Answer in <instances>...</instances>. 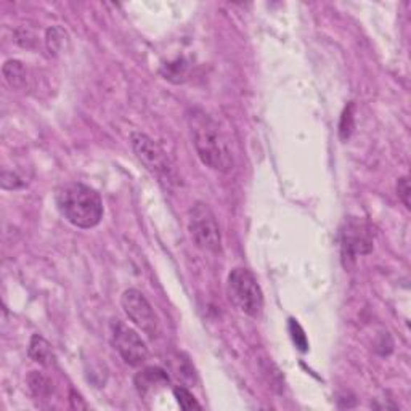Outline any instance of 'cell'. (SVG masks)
Here are the masks:
<instances>
[{
  "label": "cell",
  "mask_w": 411,
  "mask_h": 411,
  "mask_svg": "<svg viewBox=\"0 0 411 411\" xmlns=\"http://www.w3.org/2000/svg\"><path fill=\"white\" fill-rule=\"evenodd\" d=\"M190 127L201 162L217 172L232 171L235 164L232 146L217 120L204 111L195 109L190 116Z\"/></svg>",
  "instance_id": "cell-1"
},
{
  "label": "cell",
  "mask_w": 411,
  "mask_h": 411,
  "mask_svg": "<svg viewBox=\"0 0 411 411\" xmlns=\"http://www.w3.org/2000/svg\"><path fill=\"white\" fill-rule=\"evenodd\" d=\"M55 202L60 214L71 225L89 230L97 227L103 218V201L89 185L71 182L58 186Z\"/></svg>",
  "instance_id": "cell-2"
},
{
  "label": "cell",
  "mask_w": 411,
  "mask_h": 411,
  "mask_svg": "<svg viewBox=\"0 0 411 411\" xmlns=\"http://www.w3.org/2000/svg\"><path fill=\"white\" fill-rule=\"evenodd\" d=\"M227 294L241 314L257 319L264 309V293L257 283L254 273L244 267H237L230 272L227 279Z\"/></svg>",
  "instance_id": "cell-3"
},
{
  "label": "cell",
  "mask_w": 411,
  "mask_h": 411,
  "mask_svg": "<svg viewBox=\"0 0 411 411\" xmlns=\"http://www.w3.org/2000/svg\"><path fill=\"white\" fill-rule=\"evenodd\" d=\"M130 145H132L134 153L139 158V161L144 164L146 171L156 175L161 182H166L169 185L179 183V175L174 164L164 153L162 148L155 144L150 137L141 132H132L130 134Z\"/></svg>",
  "instance_id": "cell-4"
},
{
  "label": "cell",
  "mask_w": 411,
  "mask_h": 411,
  "mask_svg": "<svg viewBox=\"0 0 411 411\" xmlns=\"http://www.w3.org/2000/svg\"><path fill=\"white\" fill-rule=\"evenodd\" d=\"M188 232L196 248L217 254L222 248L221 227L211 207L204 202H196L190 209Z\"/></svg>",
  "instance_id": "cell-5"
},
{
  "label": "cell",
  "mask_w": 411,
  "mask_h": 411,
  "mask_svg": "<svg viewBox=\"0 0 411 411\" xmlns=\"http://www.w3.org/2000/svg\"><path fill=\"white\" fill-rule=\"evenodd\" d=\"M109 328H111V344L118 350L120 358L130 366L144 365L150 352L139 333L120 320H113Z\"/></svg>",
  "instance_id": "cell-6"
},
{
  "label": "cell",
  "mask_w": 411,
  "mask_h": 411,
  "mask_svg": "<svg viewBox=\"0 0 411 411\" xmlns=\"http://www.w3.org/2000/svg\"><path fill=\"white\" fill-rule=\"evenodd\" d=\"M120 305L127 315V319L145 333L148 337H156L160 334V320L153 310L151 304L139 289H127L120 298Z\"/></svg>",
  "instance_id": "cell-7"
},
{
  "label": "cell",
  "mask_w": 411,
  "mask_h": 411,
  "mask_svg": "<svg viewBox=\"0 0 411 411\" xmlns=\"http://www.w3.org/2000/svg\"><path fill=\"white\" fill-rule=\"evenodd\" d=\"M341 244L342 262L345 268H347L350 264H354L357 256L370 254L372 251V237L370 233V228L361 221L345 222Z\"/></svg>",
  "instance_id": "cell-8"
},
{
  "label": "cell",
  "mask_w": 411,
  "mask_h": 411,
  "mask_svg": "<svg viewBox=\"0 0 411 411\" xmlns=\"http://www.w3.org/2000/svg\"><path fill=\"white\" fill-rule=\"evenodd\" d=\"M134 382H135V387H137V391H139L140 396H148V393H151V392L158 391V389L167 386L169 376L164 370L151 366V368L141 370L139 375L135 376Z\"/></svg>",
  "instance_id": "cell-9"
},
{
  "label": "cell",
  "mask_w": 411,
  "mask_h": 411,
  "mask_svg": "<svg viewBox=\"0 0 411 411\" xmlns=\"http://www.w3.org/2000/svg\"><path fill=\"white\" fill-rule=\"evenodd\" d=\"M27 355L32 361L39 363L41 366H52L55 363V355L52 352L50 344L39 334H34L31 337L29 347H27Z\"/></svg>",
  "instance_id": "cell-10"
},
{
  "label": "cell",
  "mask_w": 411,
  "mask_h": 411,
  "mask_svg": "<svg viewBox=\"0 0 411 411\" xmlns=\"http://www.w3.org/2000/svg\"><path fill=\"white\" fill-rule=\"evenodd\" d=\"M4 78L8 85L16 90H23L27 85V69L20 60H8L2 68Z\"/></svg>",
  "instance_id": "cell-11"
},
{
  "label": "cell",
  "mask_w": 411,
  "mask_h": 411,
  "mask_svg": "<svg viewBox=\"0 0 411 411\" xmlns=\"http://www.w3.org/2000/svg\"><path fill=\"white\" fill-rule=\"evenodd\" d=\"M27 382H29L31 391H32V393H34L36 397H41V398L47 397V396H50L52 391H53L52 381L48 379L47 376H43V375H41V372H37V371L31 372L29 377H27Z\"/></svg>",
  "instance_id": "cell-12"
},
{
  "label": "cell",
  "mask_w": 411,
  "mask_h": 411,
  "mask_svg": "<svg viewBox=\"0 0 411 411\" xmlns=\"http://www.w3.org/2000/svg\"><path fill=\"white\" fill-rule=\"evenodd\" d=\"M186 71H188V64H186L183 60H177L174 63H167L162 69L164 79L175 82V84H180L186 79Z\"/></svg>",
  "instance_id": "cell-13"
},
{
  "label": "cell",
  "mask_w": 411,
  "mask_h": 411,
  "mask_svg": "<svg viewBox=\"0 0 411 411\" xmlns=\"http://www.w3.org/2000/svg\"><path fill=\"white\" fill-rule=\"evenodd\" d=\"M64 37H67V32H64L62 27L53 26L47 31V48L50 53H58L64 46Z\"/></svg>",
  "instance_id": "cell-14"
},
{
  "label": "cell",
  "mask_w": 411,
  "mask_h": 411,
  "mask_svg": "<svg viewBox=\"0 0 411 411\" xmlns=\"http://www.w3.org/2000/svg\"><path fill=\"white\" fill-rule=\"evenodd\" d=\"M174 396L175 398H177V402L182 410H201V405L196 402L195 396L188 391V389L180 387V386L175 387Z\"/></svg>",
  "instance_id": "cell-15"
},
{
  "label": "cell",
  "mask_w": 411,
  "mask_h": 411,
  "mask_svg": "<svg viewBox=\"0 0 411 411\" xmlns=\"http://www.w3.org/2000/svg\"><path fill=\"white\" fill-rule=\"evenodd\" d=\"M354 105L350 103V105L344 109L342 113V118H341V124H339V132H341V139L342 140H347L350 135L354 132V127H355V123H354Z\"/></svg>",
  "instance_id": "cell-16"
},
{
  "label": "cell",
  "mask_w": 411,
  "mask_h": 411,
  "mask_svg": "<svg viewBox=\"0 0 411 411\" xmlns=\"http://www.w3.org/2000/svg\"><path fill=\"white\" fill-rule=\"evenodd\" d=\"M289 330H291V336H293V341L295 342V345L302 350V352H307V349H309V344H307V337L302 331V328L295 320H289Z\"/></svg>",
  "instance_id": "cell-17"
},
{
  "label": "cell",
  "mask_w": 411,
  "mask_h": 411,
  "mask_svg": "<svg viewBox=\"0 0 411 411\" xmlns=\"http://www.w3.org/2000/svg\"><path fill=\"white\" fill-rule=\"evenodd\" d=\"M410 180L407 175L405 177H400L398 182H397V195H398V200L403 202V206L410 209L411 204H410Z\"/></svg>",
  "instance_id": "cell-18"
},
{
  "label": "cell",
  "mask_w": 411,
  "mask_h": 411,
  "mask_svg": "<svg viewBox=\"0 0 411 411\" xmlns=\"http://www.w3.org/2000/svg\"><path fill=\"white\" fill-rule=\"evenodd\" d=\"M71 405H73V408H78V410L79 408H84V410L87 408V405L82 402V398H81L79 393H76L74 391L71 392Z\"/></svg>",
  "instance_id": "cell-19"
}]
</instances>
